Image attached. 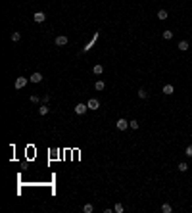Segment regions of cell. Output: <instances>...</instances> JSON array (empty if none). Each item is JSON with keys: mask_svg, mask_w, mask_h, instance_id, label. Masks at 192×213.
Returning a JSON list of instances; mask_svg holds the SVG:
<instances>
[{"mask_svg": "<svg viewBox=\"0 0 192 213\" xmlns=\"http://www.w3.org/2000/svg\"><path fill=\"white\" fill-rule=\"evenodd\" d=\"M73 110H75L77 115H85V113L89 111V106H87V104H83V102H79V104L75 106V108H73Z\"/></svg>", "mask_w": 192, "mask_h": 213, "instance_id": "obj_1", "label": "cell"}, {"mask_svg": "<svg viewBox=\"0 0 192 213\" xmlns=\"http://www.w3.org/2000/svg\"><path fill=\"white\" fill-rule=\"evenodd\" d=\"M115 127H117L119 131H125V129L129 127V121L125 119V117H119V119H117V123H115Z\"/></svg>", "mask_w": 192, "mask_h": 213, "instance_id": "obj_2", "label": "cell"}, {"mask_svg": "<svg viewBox=\"0 0 192 213\" xmlns=\"http://www.w3.org/2000/svg\"><path fill=\"white\" fill-rule=\"evenodd\" d=\"M87 106H89V110L96 111V110H100V100H96V98H90Z\"/></svg>", "mask_w": 192, "mask_h": 213, "instance_id": "obj_3", "label": "cell"}, {"mask_svg": "<svg viewBox=\"0 0 192 213\" xmlns=\"http://www.w3.org/2000/svg\"><path fill=\"white\" fill-rule=\"evenodd\" d=\"M25 84H27V77H17V79H15V83H13V86H15L17 90H21Z\"/></svg>", "mask_w": 192, "mask_h": 213, "instance_id": "obj_4", "label": "cell"}, {"mask_svg": "<svg viewBox=\"0 0 192 213\" xmlns=\"http://www.w3.org/2000/svg\"><path fill=\"white\" fill-rule=\"evenodd\" d=\"M33 19H35V23H42V21L46 19V13L44 12H35L33 13Z\"/></svg>", "mask_w": 192, "mask_h": 213, "instance_id": "obj_5", "label": "cell"}, {"mask_svg": "<svg viewBox=\"0 0 192 213\" xmlns=\"http://www.w3.org/2000/svg\"><path fill=\"white\" fill-rule=\"evenodd\" d=\"M54 42H56V46H65L67 44V37H65V35H58Z\"/></svg>", "mask_w": 192, "mask_h": 213, "instance_id": "obj_6", "label": "cell"}, {"mask_svg": "<svg viewBox=\"0 0 192 213\" xmlns=\"http://www.w3.org/2000/svg\"><path fill=\"white\" fill-rule=\"evenodd\" d=\"M31 83H40V81H42V73H38V71H35V73H33L31 77Z\"/></svg>", "mask_w": 192, "mask_h": 213, "instance_id": "obj_7", "label": "cell"}, {"mask_svg": "<svg viewBox=\"0 0 192 213\" xmlns=\"http://www.w3.org/2000/svg\"><path fill=\"white\" fill-rule=\"evenodd\" d=\"M167 17H169L167 10H158V19H160V21H165Z\"/></svg>", "mask_w": 192, "mask_h": 213, "instance_id": "obj_8", "label": "cell"}, {"mask_svg": "<svg viewBox=\"0 0 192 213\" xmlns=\"http://www.w3.org/2000/svg\"><path fill=\"white\" fill-rule=\"evenodd\" d=\"M177 46H179V50H181V52H186L188 48H190V44H188V40H181V42H179Z\"/></svg>", "mask_w": 192, "mask_h": 213, "instance_id": "obj_9", "label": "cell"}, {"mask_svg": "<svg viewBox=\"0 0 192 213\" xmlns=\"http://www.w3.org/2000/svg\"><path fill=\"white\" fill-rule=\"evenodd\" d=\"M173 92H175V86H173V84H163V94L169 96V94H173Z\"/></svg>", "mask_w": 192, "mask_h": 213, "instance_id": "obj_10", "label": "cell"}, {"mask_svg": "<svg viewBox=\"0 0 192 213\" xmlns=\"http://www.w3.org/2000/svg\"><path fill=\"white\" fill-rule=\"evenodd\" d=\"M50 111V108L46 106V104H40V108H38V115H46Z\"/></svg>", "mask_w": 192, "mask_h": 213, "instance_id": "obj_11", "label": "cell"}, {"mask_svg": "<svg viewBox=\"0 0 192 213\" xmlns=\"http://www.w3.org/2000/svg\"><path fill=\"white\" fill-rule=\"evenodd\" d=\"M92 73H94V75H102V73H104V67H102L100 64L94 65V67H92Z\"/></svg>", "mask_w": 192, "mask_h": 213, "instance_id": "obj_12", "label": "cell"}, {"mask_svg": "<svg viewBox=\"0 0 192 213\" xmlns=\"http://www.w3.org/2000/svg\"><path fill=\"white\" fill-rule=\"evenodd\" d=\"M94 88H96V90H104V88H106V83H104V81H96Z\"/></svg>", "mask_w": 192, "mask_h": 213, "instance_id": "obj_13", "label": "cell"}, {"mask_svg": "<svg viewBox=\"0 0 192 213\" xmlns=\"http://www.w3.org/2000/svg\"><path fill=\"white\" fill-rule=\"evenodd\" d=\"M83 211H85V213H92V211H94V206H92V204H85V206H83Z\"/></svg>", "mask_w": 192, "mask_h": 213, "instance_id": "obj_14", "label": "cell"}, {"mask_svg": "<svg viewBox=\"0 0 192 213\" xmlns=\"http://www.w3.org/2000/svg\"><path fill=\"white\" fill-rule=\"evenodd\" d=\"M161 211H163V213H171L173 211L171 204H163V206H161Z\"/></svg>", "mask_w": 192, "mask_h": 213, "instance_id": "obj_15", "label": "cell"}, {"mask_svg": "<svg viewBox=\"0 0 192 213\" xmlns=\"http://www.w3.org/2000/svg\"><path fill=\"white\" fill-rule=\"evenodd\" d=\"M12 40L13 42H19V40H21V35H19L17 31H12Z\"/></svg>", "mask_w": 192, "mask_h": 213, "instance_id": "obj_16", "label": "cell"}, {"mask_svg": "<svg viewBox=\"0 0 192 213\" xmlns=\"http://www.w3.org/2000/svg\"><path fill=\"white\" fill-rule=\"evenodd\" d=\"M138 96H140L142 100H146V98H148V92H146V88H138Z\"/></svg>", "mask_w": 192, "mask_h": 213, "instance_id": "obj_17", "label": "cell"}, {"mask_svg": "<svg viewBox=\"0 0 192 213\" xmlns=\"http://www.w3.org/2000/svg\"><path fill=\"white\" fill-rule=\"evenodd\" d=\"M113 211H115V213H123V211H125V207H123L121 204H115V206H113Z\"/></svg>", "mask_w": 192, "mask_h": 213, "instance_id": "obj_18", "label": "cell"}, {"mask_svg": "<svg viewBox=\"0 0 192 213\" xmlns=\"http://www.w3.org/2000/svg\"><path fill=\"white\" fill-rule=\"evenodd\" d=\"M165 40H171L173 39V31H163V35H161Z\"/></svg>", "mask_w": 192, "mask_h": 213, "instance_id": "obj_19", "label": "cell"}, {"mask_svg": "<svg viewBox=\"0 0 192 213\" xmlns=\"http://www.w3.org/2000/svg\"><path fill=\"white\" fill-rule=\"evenodd\" d=\"M179 171H181V173H185V171H188V165H186L185 161H181V163H179Z\"/></svg>", "mask_w": 192, "mask_h": 213, "instance_id": "obj_20", "label": "cell"}, {"mask_svg": "<svg viewBox=\"0 0 192 213\" xmlns=\"http://www.w3.org/2000/svg\"><path fill=\"white\" fill-rule=\"evenodd\" d=\"M185 155H188V157H192V144H188L185 150Z\"/></svg>", "mask_w": 192, "mask_h": 213, "instance_id": "obj_21", "label": "cell"}, {"mask_svg": "<svg viewBox=\"0 0 192 213\" xmlns=\"http://www.w3.org/2000/svg\"><path fill=\"white\" fill-rule=\"evenodd\" d=\"M129 127L136 131V129H138V121H134V119H133V121H129Z\"/></svg>", "mask_w": 192, "mask_h": 213, "instance_id": "obj_22", "label": "cell"}, {"mask_svg": "<svg viewBox=\"0 0 192 213\" xmlns=\"http://www.w3.org/2000/svg\"><path fill=\"white\" fill-rule=\"evenodd\" d=\"M31 102H33V104H38V102H40V98H38L37 94H33V96H31Z\"/></svg>", "mask_w": 192, "mask_h": 213, "instance_id": "obj_23", "label": "cell"}, {"mask_svg": "<svg viewBox=\"0 0 192 213\" xmlns=\"http://www.w3.org/2000/svg\"><path fill=\"white\" fill-rule=\"evenodd\" d=\"M50 102V96H48V94H46V96H42V104H48Z\"/></svg>", "mask_w": 192, "mask_h": 213, "instance_id": "obj_24", "label": "cell"}]
</instances>
